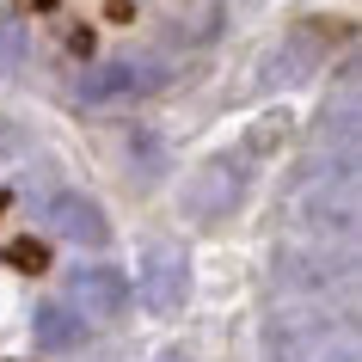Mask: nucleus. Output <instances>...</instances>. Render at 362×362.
<instances>
[{
    "mask_svg": "<svg viewBox=\"0 0 362 362\" xmlns=\"http://www.w3.org/2000/svg\"><path fill=\"white\" fill-rule=\"evenodd\" d=\"M129 301H135V288H129V276H123L117 264L74 270V307H80V320H117Z\"/></svg>",
    "mask_w": 362,
    "mask_h": 362,
    "instance_id": "1",
    "label": "nucleus"
},
{
    "mask_svg": "<svg viewBox=\"0 0 362 362\" xmlns=\"http://www.w3.org/2000/svg\"><path fill=\"white\" fill-rule=\"evenodd\" d=\"M141 301L153 313H178L185 307V252L178 246H148V258H141Z\"/></svg>",
    "mask_w": 362,
    "mask_h": 362,
    "instance_id": "2",
    "label": "nucleus"
},
{
    "mask_svg": "<svg viewBox=\"0 0 362 362\" xmlns=\"http://www.w3.org/2000/svg\"><path fill=\"white\" fill-rule=\"evenodd\" d=\"M233 203H240V172L233 166H209L191 191H185V209H191L197 221H221Z\"/></svg>",
    "mask_w": 362,
    "mask_h": 362,
    "instance_id": "3",
    "label": "nucleus"
},
{
    "mask_svg": "<svg viewBox=\"0 0 362 362\" xmlns=\"http://www.w3.org/2000/svg\"><path fill=\"white\" fill-rule=\"evenodd\" d=\"M49 221H56V233L62 240H80V246H105V209L98 203H86V197H74V191H62L56 203H49Z\"/></svg>",
    "mask_w": 362,
    "mask_h": 362,
    "instance_id": "4",
    "label": "nucleus"
},
{
    "mask_svg": "<svg viewBox=\"0 0 362 362\" xmlns=\"http://www.w3.org/2000/svg\"><path fill=\"white\" fill-rule=\"evenodd\" d=\"M31 338H37V350L62 356V350H74V344L86 338V320H80V307H68V301H43L37 320H31Z\"/></svg>",
    "mask_w": 362,
    "mask_h": 362,
    "instance_id": "5",
    "label": "nucleus"
},
{
    "mask_svg": "<svg viewBox=\"0 0 362 362\" xmlns=\"http://www.w3.org/2000/svg\"><path fill=\"white\" fill-rule=\"evenodd\" d=\"M313 338H320V332H307L301 320H283V325H270V332H264V344H270V356H276V362H307Z\"/></svg>",
    "mask_w": 362,
    "mask_h": 362,
    "instance_id": "6",
    "label": "nucleus"
},
{
    "mask_svg": "<svg viewBox=\"0 0 362 362\" xmlns=\"http://www.w3.org/2000/svg\"><path fill=\"white\" fill-rule=\"evenodd\" d=\"M13 258H19L25 270H43V246H13Z\"/></svg>",
    "mask_w": 362,
    "mask_h": 362,
    "instance_id": "7",
    "label": "nucleus"
},
{
    "mask_svg": "<svg viewBox=\"0 0 362 362\" xmlns=\"http://www.w3.org/2000/svg\"><path fill=\"white\" fill-rule=\"evenodd\" d=\"M153 362H185V350H160V356H153Z\"/></svg>",
    "mask_w": 362,
    "mask_h": 362,
    "instance_id": "8",
    "label": "nucleus"
}]
</instances>
